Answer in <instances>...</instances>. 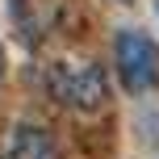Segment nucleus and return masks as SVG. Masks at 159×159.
Here are the masks:
<instances>
[{"mask_svg":"<svg viewBox=\"0 0 159 159\" xmlns=\"http://www.w3.org/2000/svg\"><path fill=\"white\" fill-rule=\"evenodd\" d=\"M46 84H50V96L59 105H71V109L88 113V109L109 105V75L96 63H59V67H50Z\"/></svg>","mask_w":159,"mask_h":159,"instance_id":"f257e3e1","label":"nucleus"},{"mask_svg":"<svg viewBox=\"0 0 159 159\" xmlns=\"http://www.w3.org/2000/svg\"><path fill=\"white\" fill-rule=\"evenodd\" d=\"M113 59L130 92H151L159 84V42L147 30H121L113 42Z\"/></svg>","mask_w":159,"mask_h":159,"instance_id":"f03ea898","label":"nucleus"},{"mask_svg":"<svg viewBox=\"0 0 159 159\" xmlns=\"http://www.w3.org/2000/svg\"><path fill=\"white\" fill-rule=\"evenodd\" d=\"M4 159H59V147L50 143L46 130L38 126H17L4 147Z\"/></svg>","mask_w":159,"mask_h":159,"instance_id":"7ed1b4c3","label":"nucleus"},{"mask_svg":"<svg viewBox=\"0 0 159 159\" xmlns=\"http://www.w3.org/2000/svg\"><path fill=\"white\" fill-rule=\"evenodd\" d=\"M0 80H4V55H0Z\"/></svg>","mask_w":159,"mask_h":159,"instance_id":"20e7f679","label":"nucleus"}]
</instances>
